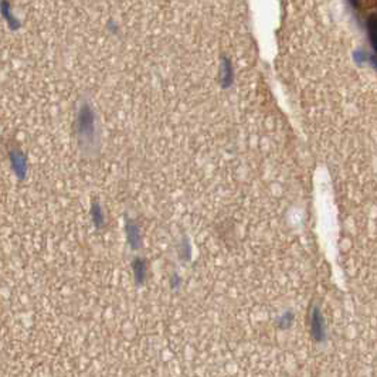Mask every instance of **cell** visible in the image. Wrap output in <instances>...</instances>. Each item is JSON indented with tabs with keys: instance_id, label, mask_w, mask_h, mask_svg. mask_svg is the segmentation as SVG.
<instances>
[{
	"instance_id": "cell-2",
	"label": "cell",
	"mask_w": 377,
	"mask_h": 377,
	"mask_svg": "<svg viewBox=\"0 0 377 377\" xmlns=\"http://www.w3.org/2000/svg\"><path fill=\"white\" fill-rule=\"evenodd\" d=\"M312 333L316 341H323V320L318 309L313 312V318H312Z\"/></svg>"
},
{
	"instance_id": "cell-1",
	"label": "cell",
	"mask_w": 377,
	"mask_h": 377,
	"mask_svg": "<svg viewBox=\"0 0 377 377\" xmlns=\"http://www.w3.org/2000/svg\"><path fill=\"white\" fill-rule=\"evenodd\" d=\"M10 162H12L13 171L17 174V177L24 179L27 165H26V156L20 149H13L10 152Z\"/></svg>"
}]
</instances>
